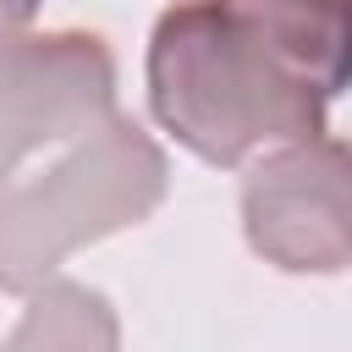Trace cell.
I'll return each mask as SVG.
<instances>
[{
    "mask_svg": "<svg viewBox=\"0 0 352 352\" xmlns=\"http://www.w3.org/2000/svg\"><path fill=\"white\" fill-rule=\"evenodd\" d=\"M324 99L352 88V0H220Z\"/></svg>",
    "mask_w": 352,
    "mask_h": 352,
    "instance_id": "obj_5",
    "label": "cell"
},
{
    "mask_svg": "<svg viewBox=\"0 0 352 352\" xmlns=\"http://www.w3.org/2000/svg\"><path fill=\"white\" fill-rule=\"evenodd\" d=\"M116 116V60L94 33H6L0 38V187L16 165L60 138H82Z\"/></svg>",
    "mask_w": 352,
    "mask_h": 352,
    "instance_id": "obj_4",
    "label": "cell"
},
{
    "mask_svg": "<svg viewBox=\"0 0 352 352\" xmlns=\"http://www.w3.org/2000/svg\"><path fill=\"white\" fill-rule=\"evenodd\" d=\"M33 11H38V0H0V38L16 33V28H28Z\"/></svg>",
    "mask_w": 352,
    "mask_h": 352,
    "instance_id": "obj_6",
    "label": "cell"
},
{
    "mask_svg": "<svg viewBox=\"0 0 352 352\" xmlns=\"http://www.w3.org/2000/svg\"><path fill=\"white\" fill-rule=\"evenodd\" d=\"M148 104L209 165L324 132V94L264 50L220 0L170 6L148 38Z\"/></svg>",
    "mask_w": 352,
    "mask_h": 352,
    "instance_id": "obj_1",
    "label": "cell"
},
{
    "mask_svg": "<svg viewBox=\"0 0 352 352\" xmlns=\"http://www.w3.org/2000/svg\"><path fill=\"white\" fill-rule=\"evenodd\" d=\"M165 187L160 143L126 116L99 121L50 170L0 187V292H38L82 242L148 220Z\"/></svg>",
    "mask_w": 352,
    "mask_h": 352,
    "instance_id": "obj_2",
    "label": "cell"
},
{
    "mask_svg": "<svg viewBox=\"0 0 352 352\" xmlns=\"http://www.w3.org/2000/svg\"><path fill=\"white\" fill-rule=\"evenodd\" d=\"M248 248L286 275L352 270V143L292 138L242 182Z\"/></svg>",
    "mask_w": 352,
    "mask_h": 352,
    "instance_id": "obj_3",
    "label": "cell"
}]
</instances>
